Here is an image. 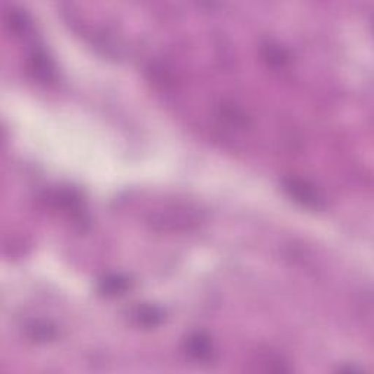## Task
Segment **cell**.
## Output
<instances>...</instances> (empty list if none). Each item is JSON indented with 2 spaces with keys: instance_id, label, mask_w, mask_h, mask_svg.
I'll return each instance as SVG.
<instances>
[{
  "instance_id": "7",
  "label": "cell",
  "mask_w": 374,
  "mask_h": 374,
  "mask_svg": "<svg viewBox=\"0 0 374 374\" xmlns=\"http://www.w3.org/2000/svg\"><path fill=\"white\" fill-rule=\"evenodd\" d=\"M266 59L277 66H284L288 62V55L278 46H268L265 48Z\"/></svg>"
},
{
  "instance_id": "6",
  "label": "cell",
  "mask_w": 374,
  "mask_h": 374,
  "mask_svg": "<svg viewBox=\"0 0 374 374\" xmlns=\"http://www.w3.org/2000/svg\"><path fill=\"white\" fill-rule=\"evenodd\" d=\"M27 336L31 338L32 341L37 342H48V341H55L59 336V331L56 326L50 325V323L46 321H31L29 325L25 328Z\"/></svg>"
},
{
  "instance_id": "3",
  "label": "cell",
  "mask_w": 374,
  "mask_h": 374,
  "mask_svg": "<svg viewBox=\"0 0 374 374\" xmlns=\"http://www.w3.org/2000/svg\"><path fill=\"white\" fill-rule=\"evenodd\" d=\"M31 71L39 81L50 83L56 81V67L50 57L46 55L44 50L36 48L29 56Z\"/></svg>"
},
{
  "instance_id": "2",
  "label": "cell",
  "mask_w": 374,
  "mask_h": 374,
  "mask_svg": "<svg viewBox=\"0 0 374 374\" xmlns=\"http://www.w3.org/2000/svg\"><path fill=\"white\" fill-rule=\"evenodd\" d=\"M186 352L189 354L193 360L198 361H212L215 355V347L211 338L205 333H192L186 339L184 344Z\"/></svg>"
},
{
  "instance_id": "5",
  "label": "cell",
  "mask_w": 374,
  "mask_h": 374,
  "mask_svg": "<svg viewBox=\"0 0 374 374\" xmlns=\"http://www.w3.org/2000/svg\"><path fill=\"white\" fill-rule=\"evenodd\" d=\"M132 317L139 326L151 329V328H158L160 325H162L165 320V313L161 307H157V305L146 304L136 309Z\"/></svg>"
},
{
  "instance_id": "1",
  "label": "cell",
  "mask_w": 374,
  "mask_h": 374,
  "mask_svg": "<svg viewBox=\"0 0 374 374\" xmlns=\"http://www.w3.org/2000/svg\"><path fill=\"white\" fill-rule=\"evenodd\" d=\"M284 191L298 205L309 208V209H323L325 207V200L320 192L316 189L313 184L305 181L303 179L290 177L284 181Z\"/></svg>"
},
{
  "instance_id": "4",
  "label": "cell",
  "mask_w": 374,
  "mask_h": 374,
  "mask_svg": "<svg viewBox=\"0 0 374 374\" xmlns=\"http://www.w3.org/2000/svg\"><path fill=\"white\" fill-rule=\"evenodd\" d=\"M132 288V282L127 277L111 274L104 277L98 284V291L106 297H122Z\"/></svg>"
}]
</instances>
